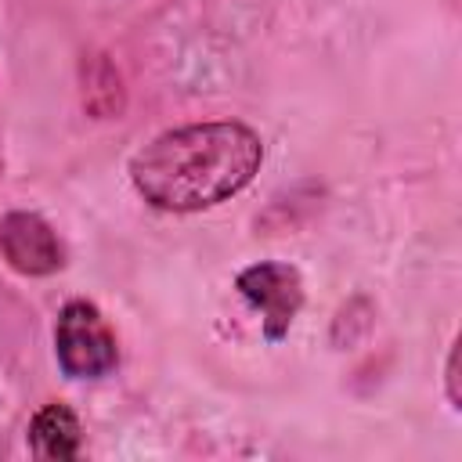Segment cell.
Wrapping results in <instances>:
<instances>
[{
    "label": "cell",
    "instance_id": "8992f818",
    "mask_svg": "<svg viewBox=\"0 0 462 462\" xmlns=\"http://www.w3.org/2000/svg\"><path fill=\"white\" fill-rule=\"evenodd\" d=\"M455 379H458V350L451 346V354H448V397H451V404L458 408V390H455Z\"/></svg>",
    "mask_w": 462,
    "mask_h": 462
},
{
    "label": "cell",
    "instance_id": "7a4b0ae2",
    "mask_svg": "<svg viewBox=\"0 0 462 462\" xmlns=\"http://www.w3.org/2000/svg\"><path fill=\"white\" fill-rule=\"evenodd\" d=\"M54 354L69 379H101L119 365L116 332L90 300H69L58 310Z\"/></svg>",
    "mask_w": 462,
    "mask_h": 462
},
{
    "label": "cell",
    "instance_id": "5b68a950",
    "mask_svg": "<svg viewBox=\"0 0 462 462\" xmlns=\"http://www.w3.org/2000/svg\"><path fill=\"white\" fill-rule=\"evenodd\" d=\"M79 440L83 430L69 404H43L29 422V448L36 458H76Z\"/></svg>",
    "mask_w": 462,
    "mask_h": 462
},
{
    "label": "cell",
    "instance_id": "6da1fadb",
    "mask_svg": "<svg viewBox=\"0 0 462 462\" xmlns=\"http://www.w3.org/2000/svg\"><path fill=\"white\" fill-rule=\"evenodd\" d=\"M263 162V141L238 119L173 126L130 159L134 191L162 213H202L238 195Z\"/></svg>",
    "mask_w": 462,
    "mask_h": 462
},
{
    "label": "cell",
    "instance_id": "277c9868",
    "mask_svg": "<svg viewBox=\"0 0 462 462\" xmlns=\"http://www.w3.org/2000/svg\"><path fill=\"white\" fill-rule=\"evenodd\" d=\"M0 256L7 260L11 271L29 274V278H43L61 271L65 263V249L61 238L54 235V227L29 209H11L0 220Z\"/></svg>",
    "mask_w": 462,
    "mask_h": 462
},
{
    "label": "cell",
    "instance_id": "3957f363",
    "mask_svg": "<svg viewBox=\"0 0 462 462\" xmlns=\"http://www.w3.org/2000/svg\"><path fill=\"white\" fill-rule=\"evenodd\" d=\"M235 289L260 314V328H263L267 343H278L289 336V328L303 307V278L292 263H282V260L249 263L238 271Z\"/></svg>",
    "mask_w": 462,
    "mask_h": 462
}]
</instances>
